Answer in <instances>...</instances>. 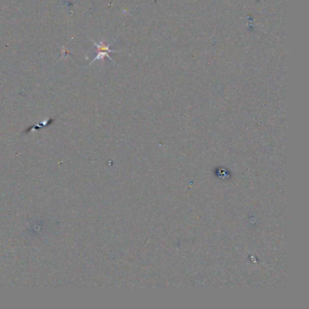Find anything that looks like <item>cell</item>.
<instances>
[{"instance_id":"6da1fadb","label":"cell","mask_w":309,"mask_h":309,"mask_svg":"<svg viewBox=\"0 0 309 309\" xmlns=\"http://www.w3.org/2000/svg\"><path fill=\"white\" fill-rule=\"evenodd\" d=\"M93 43V45L95 46V47H97V56L94 57L93 61L91 62V64H92L95 62V61H98V60H103V59L105 58V56L106 57H108L109 60H111L112 62L113 63V64H115L114 63V61L112 59L111 56H110V53H116L118 52L117 50H112L110 49V47H111L112 45L114 43L115 40H113V41H112L111 43H109V44H105V42L101 41L99 43H97V42L93 41L92 40Z\"/></svg>"}]
</instances>
